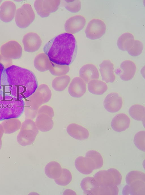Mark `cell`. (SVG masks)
I'll list each match as a JSON object with an SVG mask.
<instances>
[{"label":"cell","mask_w":145,"mask_h":195,"mask_svg":"<svg viewBox=\"0 0 145 195\" xmlns=\"http://www.w3.org/2000/svg\"><path fill=\"white\" fill-rule=\"evenodd\" d=\"M2 82L5 93L19 99H26L38 87L37 80L33 72L15 65L4 69Z\"/></svg>","instance_id":"cell-1"},{"label":"cell","mask_w":145,"mask_h":195,"mask_svg":"<svg viewBox=\"0 0 145 195\" xmlns=\"http://www.w3.org/2000/svg\"><path fill=\"white\" fill-rule=\"evenodd\" d=\"M43 51L51 62L59 65L69 66L76 56V41L72 34L62 33L48 42L44 46Z\"/></svg>","instance_id":"cell-2"},{"label":"cell","mask_w":145,"mask_h":195,"mask_svg":"<svg viewBox=\"0 0 145 195\" xmlns=\"http://www.w3.org/2000/svg\"><path fill=\"white\" fill-rule=\"evenodd\" d=\"M51 97V91L47 85L42 84L38 86L35 92L24 101V112L26 119H34L39 108L48 102Z\"/></svg>","instance_id":"cell-3"},{"label":"cell","mask_w":145,"mask_h":195,"mask_svg":"<svg viewBox=\"0 0 145 195\" xmlns=\"http://www.w3.org/2000/svg\"><path fill=\"white\" fill-rule=\"evenodd\" d=\"M25 103L19 99L0 91V121L20 117L24 112Z\"/></svg>","instance_id":"cell-4"},{"label":"cell","mask_w":145,"mask_h":195,"mask_svg":"<svg viewBox=\"0 0 145 195\" xmlns=\"http://www.w3.org/2000/svg\"><path fill=\"white\" fill-rule=\"evenodd\" d=\"M39 133L35 122L30 119H26L22 124L20 131L17 137L20 144L25 146L32 144Z\"/></svg>","instance_id":"cell-5"},{"label":"cell","mask_w":145,"mask_h":195,"mask_svg":"<svg viewBox=\"0 0 145 195\" xmlns=\"http://www.w3.org/2000/svg\"><path fill=\"white\" fill-rule=\"evenodd\" d=\"M94 178L99 186L117 185L121 184L122 176L120 172L114 168L108 170H101L94 175Z\"/></svg>","instance_id":"cell-6"},{"label":"cell","mask_w":145,"mask_h":195,"mask_svg":"<svg viewBox=\"0 0 145 195\" xmlns=\"http://www.w3.org/2000/svg\"><path fill=\"white\" fill-rule=\"evenodd\" d=\"M35 18V13L32 6L29 4L25 3L17 9L15 19L19 27L24 28L33 22Z\"/></svg>","instance_id":"cell-7"},{"label":"cell","mask_w":145,"mask_h":195,"mask_svg":"<svg viewBox=\"0 0 145 195\" xmlns=\"http://www.w3.org/2000/svg\"><path fill=\"white\" fill-rule=\"evenodd\" d=\"M60 0H35L34 6L38 14L42 18L46 17L58 9Z\"/></svg>","instance_id":"cell-8"},{"label":"cell","mask_w":145,"mask_h":195,"mask_svg":"<svg viewBox=\"0 0 145 195\" xmlns=\"http://www.w3.org/2000/svg\"><path fill=\"white\" fill-rule=\"evenodd\" d=\"M106 25L103 20L94 19L88 23L85 30L86 36L92 40L101 37L105 33Z\"/></svg>","instance_id":"cell-9"},{"label":"cell","mask_w":145,"mask_h":195,"mask_svg":"<svg viewBox=\"0 0 145 195\" xmlns=\"http://www.w3.org/2000/svg\"><path fill=\"white\" fill-rule=\"evenodd\" d=\"M22 49L21 45L17 41L11 40L2 46L0 53L4 58L7 59H17L22 56Z\"/></svg>","instance_id":"cell-10"},{"label":"cell","mask_w":145,"mask_h":195,"mask_svg":"<svg viewBox=\"0 0 145 195\" xmlns=\"http://www.w3.org/2000/svg\"><path fill=\"white\" fill-rule=\"evenodd\" d=\"M22 42L25 51L33 52L37 51L42 44V40L40 36L36 33L29 32L24 36Z\"/></svg>","instance_id":"cell-11"},{"label":"cell","mask_w":145,"mask_h":195,"mask_svg":"<svg viewBox=\"0 0 145 195\" xmlns=\"http://www.w3.org/2000/svg\"><path fill=\"white\" fill-rule=\"evenodd\" d=\"M86 19L83 16L76 15L68 19L65 24V30L68 33L71 34L78 32L84 27Z\"/></svg>","instance_id":"cell-12"},{"label":"cell","mask_w":145,"mask_h":195,"mask_svg":"<svg viewBox=\"0 0 145 195\" xmlns=\"http://www.w3.org/2000/svg\"><path fill=\"white\" fill-rule=\"evenodd\" d=\"M104 106L105 109L111 113L116 112L121 108L123 104L122 97L116 93L108 94L104 101Z\"/></svg>","instance_id":"cell-13"},{"label":"cell","mask_w":145,"mask_h":195,"mask_svg":"<svg viewBox=\"0 0 145 195\" xmlns=\"http://www.w3.org/2000/svg\"><path fill=\"white\" fill-rule=\"evenodd\" d=\"M68 91L72 97L77 98L81 97L86 92V83L80 77H75L71 82Z\"/></svg>","instance_id":"cell-14"},{"label":"cell","mask_w":145,"mask_h":195,"mask_svg":"<svg viewBox=\"0 0 145 195\" xmlns=\"http://www.w3.org/2000/svg\"><path fill=\"white\" fill-rule=\"evenodd\" d=\"M16 7L12 1H7L3 2L0 6V19L5 22H8L14 18Z\"/></svg>","instance_id":"cell-15"},{"label":"cell","mask_w":145,"mask_h":195,"mask_svg":"<svg viewBox=\"0 0 145 195\" xmlns=\"http://www.w3.org/2000/svg\"><path fill=\"white\" fill-rule=\"evenodd\" d=\"M102 79L106 83H113L115 79L114 65L109 60H104L99 65Z\"/></svg>","instance_id":"cell-16"},{"label":"cell","mask_w":145,"mask_h":195,"mask_svg":"<svg viewBox=\"0 0 145 195\" xmlns=\"http://www.w3.org/2000/svg\"><path fill=\"white\" fill-rule=\"evenodd\" d=\"M79 75L86 83L93 80H98L99 76V72L96 67L94 65L90 63L86 64L80 68Z\"/></svg>","instance_id":"cell-17"},{"label":"cell","mask_w":145,"mask_h":195,"mask_svg":"<svg viewBox=\"0 0 145 195\" xmlns=\"http://www.w3.org/2000/svg\"><path fill=\"white\" fill-rule=\"evenodd\" d=\"M130 124L129 117L125 114L120 113L116 115L113 118L111 126L114 131L121 132L129 128Z\"/></svg>","instance_id":"cell-18"},{"label":"cell","mask_w":145,"mask_h":195,"mask_svg":"<svg viewBox=\"0 0 145 195\" xmlns=\"http://www.w3.org/2000/svg\"><path fill=\"white\" fill-rule=\"evenodd\" d=\"M75 165L80 173L85 175L91 173L95 169V164L90 158L85 157H78L75 160Z\"/></svg>","instance_id":"cell-19"},{"label":"cell","mask_w":145,"mask_h":195,"mask_svg":"<svg viewBox=\"0 0 145 195\" xmlns=\"http://www.w3.org/2000/svg\"><path fill=\"white\" fill-rule=\"evenodd\" d=\"M67 131L70 136L78 140L86 139L89 136V132L87 129L76 123L69 124L67 127Z\"/></svg>","instance_id":"cell-20"},{"label":"cell","mask_w":145,"mask_h":195,"mask_svg":"<svg viewBox=\"0 0 145 195\" xmlns=\"http://www.w3.org/2000/svg\"><path fill=\"white\" fill-rule=\"evenodd\" d=\"M120 68L122 71L119 76L121 79L124 81L132 79L135 75L137 69L135 63L130 60H125L122 62Z\"/></svg>","instance_id":"cell-21"},{"label":"cell","mask_w":145,"mask_h":195,"mask_svg":"<svg viewBox=\"0 0 145 195\" xmlns=\"http://www.w3.org/2000/svg\"><path fill=\"white\" fill-rule=\"evenodd\" d=\"M52 118L44 113L37 114L35 123L38 130L42 132H46L51 130L54 126Z\"/></svg>","instance_id":"cell-22"},{"label":"cell","mask_w":145,"mask_h":195,"mask_svg":"<svg viewBox=\"0 0 145 195\" xmlns=\"http://www.w3.org/2000/svg\"><path fill=\"white\" fill-rule=\"evenodd\" d=\"M51 62L46 54L45 53H41L38 54L35 58L34 65L37 70L44 72L49 70Z\"/></svg>","instance_id":"cell-23"},{"label":"cell","mask_w":145,"mask_h":195,"mask_svg":"<svg viewBox=\"0 0 145 195\" xmlns=\"http://www.w3.org/2000/svg\"><path fill=\"white\" fill-rule=\"evenodd\" d=\"M88 89L91 93L96 95H101L107 90L108 86L104 82L97 79L93 80L88 83Z\"/></svg>","instance_id":"cell-24"},{"label":"cell","mask_w":145,"mask_h":195,"mask_svg":"<svg viewBox=\"0 0 145 195\" xmlns=\"http://www.w3.org/2000/svg\"><path fill=\"white\" fill-rule=\"evenodd\" d=\"M62 168L58 162L52 161L48 163L45 168V172L49 178L54 179L59 178L61 175Z\"/></svg>","instance_id":"cell-25"},{"label":"cell","mask_w":145,"mask_h":195,"mask_svg":"<svg viewBox=\"0 0 145 195\" xmlns=\"http://www.w3.org/2000/svg\"><path fill=\"white\" fill-rule=\"evenodd\" d=\"M1 123L4 132L10 134L19 130L22 123L20 120L17 118H13L5 120Z\"/></svg>","instance_id":"cell-26"},{"label":"cell","mask_w":145,"mask_h":195,"mask_svg":"<svg viewBox=\"0 0 145 195\" xmlns=\"http://www.w3.org/2000/svg\"><path fill=\"white\" fill-rule=\"evenodd\" d=\"M70 80V77L67 75L57 77L52 81V87L57 91H63L67 87Z\"/></svg>","instance_id":"cell-27"},{"label":"cell","mask_w":145,"mask_h":195,"mask_svg":"<svg viewBox=\"0 0 145 195\" xmlns=\"http://www.w3.org/2000/svg\"><path fill=\"white\" fill-rule=\"evenodd\" d=\"M80 186L85 195H89L92 191L99 186L98 183L94 177L89 176L85 177L82 180Z\"/></svg>","instance_id":"cell-28"},{"label":"cell","mask_w":145,"mask_h":195,"mask_svg":"<svg viewBox=\"0 0 145 195\" xmlns=\"http://www.w3.org/2000/svg\"><path fill=\"white\" fill-rule=\"evenodd\" d=\"M133 35L129 32H125L122 34L118 38L117 46L118 48L123 51H127V49L134 40Z\"/></svg>","instance_id":"cell-29"},{"label":"cell","mask_w":145,"mask_h":195,"mask_svg":"<svg viewBox=\"0 0 145 195\" xmlns=\"http://www.w3.org/2000/svg\"><path fill=\"white\" fill-rule=\"evenodd\" d=\"M118 189L116 185L99 186L89 195H117Z\"/></svg>","instance_id":"cell-30"},{"label":"cell","mask_w":145,"mask_h":195,"mask_svg":"<svg viewBox=\"0 0 145 195\" xmlns=\"http://www.w3.org/2000/svg\"><path fill=\"white\" fill-rule=\"evenodd\" d=\"M129 114L134 119L142 121L145 118V107L140 104H136L131 106L129 109Z\"/></svg>","instance_id":"cell-31"},{"label":"cell","mask_w":145,"mask_h":195,"mask_svg":"<svg viewBox=\"0 0 145 195\" xmlns=\"http://www.w3.org/2000/svg\"><path fill=\"white\" fill-rule=\"evenodd\" d=\"M68 65H59L51 62L49 70L52 75L56 76H61L66 75L69 71Z\"/></svg>","instance_id":"cell-32"},{"label":"cell","mask_w":145,"mask_h":195,"mask_svg":"<svg viewBox=\"0 0 145 195\" xmlns=\"http://www.w3.org/2000/svg\"><path fill=\"white\" fill-rule=\"evenodd\" d=\"M130 186L131 195H145V181L140 180H136Z\"/></svg>","instance_id":"cell-33"},{"label":"cell","mask_w":145,"mask_h":195,"mask_svg":"<svg viewBox=\"0 0 145 195\" xmlns=\"http://www.w3.org/2000/svg\"><path fill=\"white\" fill-rule=\"evenodd\" d=\"M143 49L142 43L139 40H134L129 46L126 51L131 56L136 57L141 54Z\"/></svg>","instance_id":"cell-34"},{"label":"cell","mask_w":145,"mask_h":195,"mask_svg":"<svg viewBox=\"0 0 145 195\" xmlns=\"http://www.w3.org/2000/svg\"><path fill=\"white\" fill-rule=\"evenodd\" d=\"M85 157L91 159L95 164V169H99L102 167L103 160L102 156L99 152L95 150H90L86 153Z\"/></svg>","instance_id":"cell-35"},{"label":"cell","mask_w":145,"mask_h":195,"mask_svg":"<svg viewBox=\"0 0 145 195\" xmlns=\"http://www.w3.org/2000/svg\"><path fill=\"white\" fill-rule=\"evenodd\" d=\"M72 180V175L70 171L67 169H63L60 176L55 179L56 183L57 184L65 186L68 185Z\"/></svg>","instance_id":"cell-36"},{"label":"cell","mask_w":145,"mask_h":195,"mask_svg":"<svg viewBox=\"0 0 145 195\" xmlns=\"http://www.w3.org/2000/svg\"><path fill=\"white\" fill-rule=\"evenodd\" d=\"M137 180H140L145 181V173L139 171H133L129 173L126 176V182L129 185L133 182Z\"/></svg>","instance_id":"cell-37"},{"label":"cell","mask_w":145,"mask_h":195,"mask_svg":"<svg viewBox=\"0 0 145 195\" xmlns=\"http://www.w3.org/2000/svg\"><path fill=\"white\" fill-rule=\"evenodd\" d=\"M134 142L137 147L140 150L145 151V131H140L135 135Z\"/></svg>","instance_id":"cell-38"},{"label":"cell","mask_w":145,"mask_h":195,"mask_svg":"<svg viewBox=\"0 0 145 195\" xmlns=\"http://www.w3.org/2000/svg\"><path fill=\"white\" fill-rule=\"evenodd\" d=\"M65 7L68 11L73 13L79 11L81 8L80 0H66Z\"/></svg>","instance_id":"cell-39"},{"label":"cell","mask_w":145,"mask_h":195,"mask_svg":"<svg viewBox=\"0 0 145 195\" xmlns=\"http://www.w3.org/2000/svg\"><path fill=\"white\" fill-rule=\"evenodd\" d=\"M41 113L46 114L52 118L54 115V111L52 108L47 105H43L39 108L37 111V114Z\"/></svg>","instance_id":"cell-40"},{"label":"cell","mask_w":145,"mask_h":195,"mask_svg":"<svg viewBox=\"0 0 145 195\" xmlns=\"http://www.w3.org/2000/svg\"><path fill=\"white\" fill-rule=\"evenodd\" d=\"M4 67L2 63L0 62V91L1 90L2 88L1 85V80L3 73L4 70Z\"/></svg>","instance_id":"cell-41"},{"label":"cell","mask_w":145,"mask_h":195,"mask_svg":"<svg viewBox=\"0 0 145 195\" xmlns=\"http://www.w3.org/2000/svg\"><path fill=\"white\" fill-rule=\"evenodd\" d=\"M130 186L129 185L125 186L122 192L123 195H128L130 193Z\"/></svg>","instance_id":"cell-42"},{"label":"cell","mask_w":145,"mask_h":195,"mask_svg":"<svg viewBox=\"0 0 145 195\" xmlns=\"http://www.w3.org/2000/svg\"><path fill=\"white\" fill-rule=\"evenodd\" d=\"M4 132L3 128L1 124H0V148L1 145V137Z\"/></svg>","instance_id":"cell-43"},{"label":"cell","mask_w":145,"mask_h":195,"mask_svg":"<svg viewBox=\"0 0 145 195\" xmlns=\"http://www.w3.org/2000/svg\"><path fill=\"white\" fill-rule=\"evenodd\" d=\"M3 56L0 53V62L1 61Z\"/></svg>","instance_id":"cell-44"},{"label":"cell","mask_w":145,"mask_h":195,"mask_svg":"<svg viewBox=\"0 0 145 195\" xmlns=\"http://www.w3.org/2000/svg\"><path fill=\"white\" fill-rule=\"evenodd\" d=\"M1 1H2V0H0V3Z\"/></svg>","instance_id":"cell-45"}]
</instances>
